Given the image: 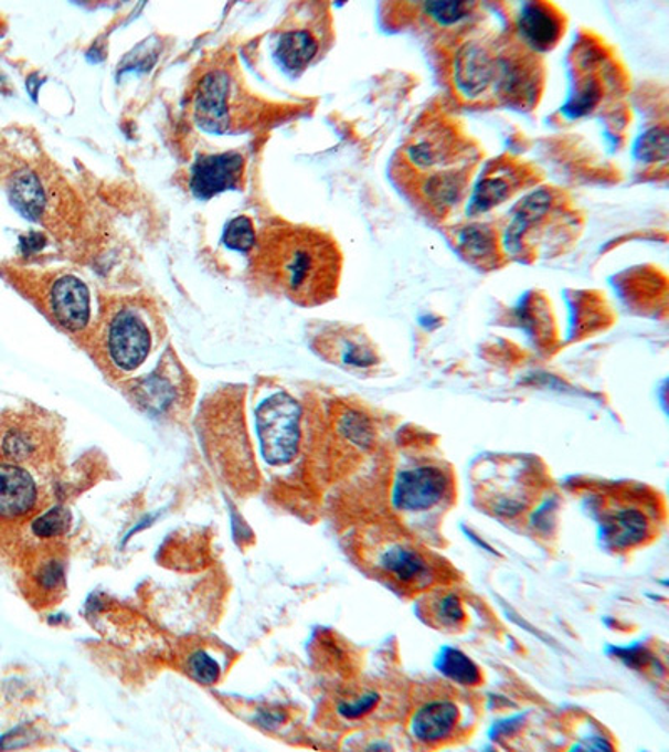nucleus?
<instances>
[{
	"instance_id": "nucleus-9",
	"label": "nucleus",
	"mask_w": 669,
	"mask_h": 752,
	"mask_svg": "<svg viewBox=\"0 0 669 752\" xmlns=\"http://www.w3.org/2000/svg\"><path fill=\"white\" fill-rule=\"evenodd\" d=\"M49 306L57 324L66 330L81 331L89 324V288L77 276H60L52 283Z\"/></svg>"
},
{
	"instance_id": "nucleus-13",
	"label": "nucleus",
	"mask_w": 669,
	"mask_h": 752,
	"mask_svg": "<svg viewBox=\"0 0 669 752\" xmlns=\"http://www.w3.org/2000/svg\"><path fill=\"white\" fill-rule=\"evenodd\" d=\"M524 178V168L514 162L496 166L476 186L470 198L469 213L477 216L505 203L518 191V186Z\"/></svg>"
},
{
	"instance_id": "nucleus-11",
	"label": "nucleus",
	"mask_w": 669,
	"mask_h": 752,
	"mask_svg": "<svg viewBox=\"0 0 669 752\" xmlns=\"http://www.w3.org/2000/svg\"><path fill=\"white\" fill-rule=\"evenodd\" d=\"M518 29L522 44L532 51H549L563 38V15L554 6L529 2L519 12Z\"/></svg>"
},
{
	"instance_id": "nucleus-3",
	"label": "nucleus",
	"mask_w": 669,
	"mask_h": 752,
	"mask_svg": "<svg viewBox=\"0 0 669 752\" xmlns=\"http://www.w3.org/2000/svg\"><path fill=\"white\" fill-rule=\"evenodd\" d=\"M301 406L285 392L275 393L256 409V430L263 458L273 467L290 464L300 445Z\"/></svg>"
},
{
	"instance_id": "nucleus-30",
	"label": "nucleus",
	"mask_w": 669,
	"mask_h": 752,
	"mask_svg": "<svg viewBox=\"0 0 669 752\" xmlns=\"http://www.w3.org/2000/svg\"><path fill=\"white\" fill-rule=\"evenodd\" d=\"M342 432L346 433L347 438L353 444L370 445L372 442V430H370V423L363 419L359 413H349V415L343 419Z\"/></svg>"
},
{
	"instance_id": "nucleus-23",
	"label": "nucleus",
	"mask_w": 669,
	"mask_h": 752,
	"mask_svg": "<svg viewBox=\"0 0 669 752\" xmlns=\"http://www.w3.org/2000/svg\"><path fill=\"white\" fill-rule=\"evenodd\" d=\"M603 99V84L596 77H590L577 86L576 94L571 97L564 107V113L570 117H581L591 113Z\"/></svg>"
},
{
	"instance_id": "nucleus-19",
	"label": "nucleus",
	"mask_w": 669,
	"mask_h": 752,
	"mask_svg": "<svg viewBox=\"0 0 669 752\" xmlns=\"http://www.w3.org/2000/svg\"><path fill=\"white\" fill-rule=\"evenodd\" d=\"M457 244H459L463 255L472 262L486 263L493 262L497 256V234L492 227L487 224H470L464 227L457 234Z\"/></svg>"
},
{
	"instance_id": "nucleus-27",
	"label": "nucleus",
	"mask_w": 669,
	"mask_h": 752,
	"mask_svg": "<svg viewBox=\"0 0 669 752\" xmlns=\"http://www.w3.org/2000/svg\"><path fill=\"white\" fill-rule=\"evenodd\" d=\"M71 526V513L63 507L52 509L44 513L32 523V532L41 539H52V537L63 536Z\"/></svg>"
},
{
	"instance_id": "nucleus-16",
	"label": "nucleus",
	"mask_w": 669,
	"mask_h": 752,
	"mask_svg": "<svg viewBox=\"0 0 669 752\" xmlns=\"http://www.w3.org/2000/svg\"><path fill=\"white\" fill-rule=\"evenodd\" d=\"M459 709L453 701H432L422 706L412 719V734L421 742H438L453 732Z\"/></svg>"
},
{
	"instance_id": "nucleus-1",
	"label": "nucleus",
	"mask_w": 669,
	"mask_h": 752,
	"mask_svg": "<svg viewBox=\"0 0 669 752\" xmlns=\"http://www.w3.org/2000/svg\"><path fill=\"white\" fill-rule=\"evenodd\" d=\"M252 269L269 292L300 306L330 301L339 292L342 253L328 234L272 223L256 234Z\"/></svg>"
},
{
	"instance_id": "nucleus-2",
	"label": "nucleus",
	"mask_w": 669,
	"mask_h": 752,
	"mask_svg": "<svg viewBox=\"0 0 669 752\" xmlns=\"http://www.w3.org/2000/svg\"><path fill=\"white\" fill-rule=\"evenodd\" d=\"M454 87L470 103L499 100L522 107L531 103L541 84V66L522 42L477 39L454 57Z\"/></svg>"
},
{
	"instance_id": "nucleus-18",
	"label": "nucleus",
	"mask_w": 669,
	"mask_h": 752,
	"mask_svg": "<svg viewBox=\"0 0 669 752\" xmlns=\"http://www.w3.org/2000/svg\"><path fill=\"white\" fill-rule=\"evenodd\" d=\"M317 52V38L311 32L298 29V31L285 32L282 35L275 54L285 70L290 73H300L314 61Z\"/></svg>"
},
{
	"instance_id": "nucleus-25",
	"label": "nucleus",
	"mask_w": 669,
	"mask_h": 752,
	"mask_svg": "<svg viewBox=\"0 0 669 752\" xmlns=\"http://www.w3.org/2000/svg\"><path fill=\"white\" fill-rule=\"evenodd\" d=\"M223 243L230 250L242 251V253L252 251L256 243V231L255 226H253V221L246 216L235 218V220L230 221L225 234H223Z\"/></svg>"
},
{
	"instance_id": "nucleus-15",
	"label": "nucleus",
	"mask_w": 669,
	"mask_h": 752,
	"mask_svg": "<svg viewBox=\"0 0 669 752\" xmlns=\"http://www.w3.org/2000/svg\"><path fill=\"white\" fill-rule=\"evenodd\" d=\"M376 565L386 574L404 582L415 584L424 581L428 574V565L424 557L407 543L389 542L380 550Z\"/></svg>"
},
{
	"instance_id": "nucleus-22",
	"label": "nucleus",
	"mask_w": 669,
	"mask_h": 752,
	"mask_svg": "<svg viewBox=\"0 0 669 752\" xmlns=\"http://www.w3.org/2000/svg\"><path fill=\"white\" fill-rule=\"evenodd\" d=\"M0 452L14 464L31 460L32 455L35 454L34 436L28 430L9 428L0 441Z\"/></svg>"
},
{
	"instance_id": "nucleus-4",
	"label": "nucleus",
	"mask_w": 669,
	"mask_h": 752,
	"mask_svg": "<svg viewBox=\"0 0 669 752\" xmlns=\"http://www.w3.org/2000/svg\"><path fill=\"white\" fill-rule=\"evenodd\" d=\"M469 146L456 126L445 120L424 124L404 151L405 161L414 169L435 172L469 166Z\"/></svg>"
},
{
	"instance_id": "nucleus-14",
	"label": "nucleus",
	"mask_w": 669,
	"mask_h": 752,
	"mask_svg": "<svg viewBox=\"0 0 669 752\" xmlns=\"http://www.w3.org/2000/svg\"><path fill=\"white\" fill-rule=\"evenodd\" d=\"M648 536V517L638 507H616L603 519V537L613 549H631Z\"/></svg>"
},
{
	"instance_id": "nucleus-10",
	"label": "nucleus",
	"mask_w": 669,
	"mask_h": 752,
	"mask_svg": "<svg viewBox=\"0 0 669 752\" xmlns=\"http://www.w3.org/2000/svg\"><path fill=\"white\" fill-rule=\"evenodd\" d=\"M558 208V193L552 190H538L529 194L522 200V203L516 208L512 213L511 221L505 233V246L511 255H519L524 246L525 237L534 231V227L541 226L548 214L555 211Z\"/></svg>"
},
{
	"instance_id": "nucleus-26",
	"label": "nucleus",
	"mask_w": 669,
	"mask_h": 752,
	"mask_svg": "<svg viewBox=\"0 0 669 752\" xmlns=\"http://www.w3.org/2000/svg\"><path fill=\"white\" fill-rule=\"evenodd\" d=\"M636 158L645 162H665L668 158V133H666V129L656 128L646 133L636 146Z\"/></svg>"
},
{
	"instance_id": "nucleus-8",
	"label": "nucleus",
	"mask_w": 669,
	"mask_h": 752,
	"mask_svg": "<svg viewBox=\"0 0 669 752\" xmlns=\"http://www.w3.org/2000/svg\"><path fill=\"white\" fill-rule=\"evenodd\" d=\"M34 477L14 462H0V522L24 519L38 506Z\"/></svg>"
},
{
	"instance_id": "nucleus-6",
	"label": "nucleus",
	"mask_w": 669,
	"mask_h": 752,
	"mask_svg": "<svg viewBox=\"0 0 669 752\" xmlns=\"http://www.w3.org/2000/svg\"><path fill=\"white\" fill-rule=\"evenodd\" d=\"M106 348L110 361L125 371L141 367L151 350V333L138 313L121 309L107 325Z\"/></svg>"
},
{
	"instance_id": "nucleus-24",
	"label": "nucleus",
	"mask_w": 669,
	"mask_h": 752,
	"mask_svg": "<svg viewBox=\"0 0 669 752\" xmlns=\"http://www.w3.org/2000/svg\"><path fill=\"white\" fill-rule=\"evenodd\" d=\"M476 4L472 2H427L424 12L442 28L459 24L472 14Z\"/></svg>"
},
{
	"instance_id": "nucleus-28",
	"label": "nucleus",
	"mask_w": 669,
	"mask_h": 752,
	"mask_svg": "<svg viewBox=\"0 0 669 752\" xmlns=\"http://www.w3.org/2000/svg\"><path fill=\"white\" fill-rule=\"evenodd\" d=\"M434 614L444 627H457L466 618L460 599L456 594L442 595L435 602Z\"/></svg>"
},
{
	"instance_id": "nucleus-5",
	"label": "nucleus",
	"mask_w": 669,
	"mask_h": 752,
	"mask_svg": "<svg viewBox=\"0 0 669 752\" xmlns=\"http://www.w3.org/2000/svg\"><path fill=\"white\" fill-rule=\"evenodd\" d=\"M449 490V478L437 465H418L402 470L395 478L392 501L401 512L415 513L434 509Z\"/></svg>"
},
{
	"instance_id": "nucleus-31",
	"label": "nucleus",
	"mask_w": 669,
	"mask_h": 752,
	"mask_svg": "<svg viewBox=\"0 0 669 752\" xmlns=\"http://www.w3.org/2000/svg\"><path fill=\"white\" fill-rule=\"evenodd\" d=\"M376 702H379V695L370 692V695L363 696L357 702H346V705L340 706L339 711L347 719L362 718V716H365L367 712L375 708Z\"/></svg>"
},
{
	"instance_id": "nucleus-32",
	"label": "nucleus",
	"mask_w": 669,
	"mask_h": 752,
	"mask_svg": "<svg viewBox=\"0 0 669 752\" xmlns=\"http://www.w3.org/2000/svg\"><path fill=\"white\" fill-rule=\"evenodd\" d=\"M615 654L619 657V659L625 660V663L631 667L646 666V664L651 660L649 654L646 653L645 649H641V647H631V649H615Z\"/></svg>"
},
{
	"instance_id": "nucleus-12",
	"label": "nucleus",
	"mask_w": 669,
	"mask_h": 752,
	"mask_svg": "<svg viewBox=\"0 0 669 752\" xmlns=\"http://www.w3.org/2000/svg\"><path fill=\"white\" fill-rule=\"evenodd\" d=\"M230 81L223 73H213L204 77L198 89V123L211 133H226L232 126V110L229 100Z\"/></svg>"
},
{
	"instance_id": "nucleus-29",
	"label": "nucleus",
	"mask_w": 669,
	"mask_h": 752,
	"mask_svg": "<svg viewBox=\"0 0 669 752\" xmlns=\"http://www.w3.org/2000/svg\"><path fill=\"white\" fill-rule=\"evenodd\" d=\"M188 669H190L191 676L204 686H211L220 679V666L206 653L193 654L190 657V663H188Z\"/></svg>"
},
{
	"instance_id": "nucleus-33",
	"label": "nucleus",
	"mask_w": 669,
	"mask_h": 752,
	"mask_svg": "<svg viewBox=\"0 0 669 752\" xmlns=\"http://www.w3.org/2000/svg\"><path fill=\"white\" fill-rule=\"evenodd\" d=\"M610 749H613V745L601 735L583 738L580 744L574 745V751H610Z\"/></svg>"
},
{
	"instance_id": "nucleus-7",
	"label": "nucleus",
	"mask_w": 669,
	"mask_h": 752,
	"mask_svg": "<svg viewBox=\"0 0 669 752\" xmlns=\"http://www.w3.org/2000/svg\"><path fill=\"white\" fill-rule=\"evenodd\" d=\"M245 178V158L240 152L200 156L191 169L190 188L198 200H210L223 191L238 190Z\"/></svg>"
},
{
	"instance_id": "nucleus-20",
	"label": "nucleus",
	"mask_w": 669,
	"mask_h": 752,
	"mask_svg": "<svg viewBox=\"0 0 669 752\" xmlns=\"http://www.w3.org/2000/svg\"><path fill=\"white\" fill-rule=\"evenodd\" d=\"M9 198L15 210L29 220H38L44 211V191L32 172H21L12 179Z\"/></svg>"
},
{
	"instance_id": "nucleus-34",
	"label": "nucleus",
	"mask_w": 669,
	"mask_h": 752,
	"mask_svg": "<svg viewBox=\"0 0 669 752\" xmlns=\"http://www.w3.org/2000/svg\"><path fill=\"white\" fill-rule=\"evenodd\" d=\"M63 578V571H61L57 563H51L47 568L42 569L41 574H39V582L44 585L45 589L54 587L57 582Z\"/></svg>"
},
{
	"instance_id": "nucleus-17",
	"label": "nucleus",
	"mask_w": 669,
	"mask_h": 752,
	"mask_svg": "<svg viewBox=\"0 0 669 752\" xmlns=\"http://www.w3.org/2000/svg\"><path fill=\"white\" fill-rule=\"evenodd\" d=\"M325 350L334 354L340 363L350 368H373L379 364L380 357L375 345L367 335L357 330H342L331 335L330 341L325 345Z\"/></svg>"
},
{
	"instance_id": "nucleus-21",
	"label": "nucleus",
	"mask_w": 669,
	"mask_h": 752,
	"mask_svg": "<svg viewBox=\"0 0 669 752\" xmlns=\"http://www.w3.org/2000/svg\"><path fill=\"white\" fill-rule=\"evenodd\" d=\"M435 667L438 672L449 677L454 682L460 686H476L480 682L479 667L460 650L453 649V647H444L435 659Z\"/></svg>"
}]
</instances>
